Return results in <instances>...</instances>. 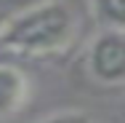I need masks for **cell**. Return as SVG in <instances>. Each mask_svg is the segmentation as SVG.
<instances>
[{"instance_id": "obj_1", "label": "cell", "mask_w": 125, "mask_h": 123, "mask_svg": "<svg viewBox=\"0 0 125 123\" xmlns=\"http://www.w3.org/2000/svg\"><path fill=\"white\" fill-rule=\"evenodd\" d=\"M80 35V14L67 0H43L19 11L0 32V51L48 56L69 48Z\"/></svg>"}, {"instance_id": "obj_2", "label": "cell", "mask_w": 125, "mask_h": 123, "mask_svg": "<svg viewBox=\"0 0 125 123\" xmlns=\"http://www.w3.org/2000/svg\"><path fill=\"white\" fill-rule=\"evenodd\" d=\"M85 70L99 86H125V32L99 29L85 48Z\"/></svg>"}, {"instance_id": "obj_3", "label": "cell", "mask_w": 125, "mask_h": 123, "mask_svg": "<svg viewBox=\"0 0 125 123\" xmlns=\"http://www.w3.org/2000/svg\"><path fill=\"white\" fill-rule=\"evenodd\" d=\"M29 99V80L16 64H0V121L21 112Z\"/></svg>"}, {"instance_id": "obj_4", "label": "cell", "mask_w": 125, "mask_h": 123, "mask_svg": "<svg viewBox=\"0 0 125 123\" xmlns=\"http://www.w3.org/2000/svg\"><path fill=\"white\" fill-rule=\"evenodd\" d=\"M91 14L101 29L125 32V0H91Z\"/></svg>"}, {"instance_id": "obj_5", "label": "cell", "mask_w": 125, "mask_h": 123, "mask_svg": "<svg viewBox=\"0 0 125 123\" xmlns=\"http://www.w3.org/2000/svg\"><path fill=\"white\" fill-rule=\"evenodd\" d=\"M37 123H93V118L83 110H61V112H51Z\"/></svg>"}, {"instance_id": "obj_6", "label": "cell", "mask_w": 125, "mask_h": 123, "mask_svg": "<svg viewBox=\"0 0 125 123\" xmlns=\"http://www.w3.org/2000/svg\"><path fill=\"white\" fill-rule=\"evenodd\" d=\"M8 19H11V16H8V14H3V11H0V32H3V27L8 24Z\"/></svg>"}]
</instances>
